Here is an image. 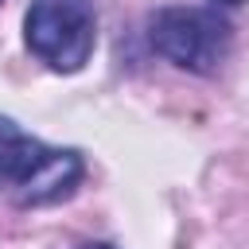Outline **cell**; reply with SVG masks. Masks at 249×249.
<instances>
[{
  "instance_id": "1",
  "label": "cell",
  "mask_w": 249,
  "mask_h": 249,
  "mask_svg": "<svg viewBox=\"0 0 249 249\" xmlns=\"http://www.w3.org/2000/svg\"><path fill=\"white\" fill-rule=\"evenodd\" d=\"M86 163L74 148H51L0 113V195L19 206H51L78 191Z\"/></svg>"
},
{
  "instance_id": "2",
  "label": "cell",
  "mask_w": 249,
  "mask_h": 249,
  "mask_svg": "<svg viewBox=\"0 0 249 249\" xmlns=\"http://www.w3.org/2000/svg\"><path fill=\"white\" fill-rule=\"evenodd\" d=\"M27 51L58 74H78L97 43L93 0H35L23 16Z\"/></svg>"
},
{
  "instance_id": "3",
  "label": "cell",
  "mask_w": 249,
  "mask_h": 249,
  "mask_svg": "<svg viewBox=\"0 0 249 249\" xmlns=\"http://www.w3.org/2000/svg\"><path fill=\"white\" fill-rule=\"evenodd\" d=\"M148 43L156 54L191 74H214L233 43V27L214 8H163L152 16Z\"/></svg>"
},
{
  "instance_id": "4",
  "label": "cell",
  "mask_w": 249,
  "mask_h": 249,
  "mask_svg": "<svg viewBox=\"0 0 249 249\" xmlns=\"http://www.w3.org/2000/svg\"><path fill=\"white\" fill-rule=\"evenodd\" d=\"M74 249H113V245H105V241H82V245H74Z\"/></svg>"
},
{
  "instance_id": "5",
  "label": "cell",
  "mask_w": 249,
  "mask_h": 249,
  "mask_svg": "<svg viewBox=\"0 0 249 249\" xmlns=\"http://www.w3.org/2000/svg\"><path fill=\"white\" fill-rule=\"evenodd\" d=\"M218 4H230V8H233V4H245V0H218Z\"/></svg>"
}]
</instances>
